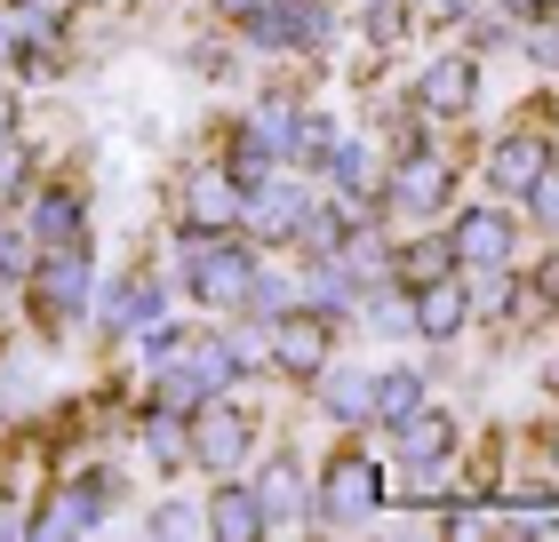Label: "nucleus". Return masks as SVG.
<instances>
[{
    "label": "nucleus",
    "mask_w": 559,
    "mask_h": 542,
    "mask_svg": "<svg viewBox=\"0 0 559 542\" xmlns=\"http://www.w3.org/2000/svg\"><path fill=\"white\" fill-rule=\"evenodd\" d=\"M200 527H209L216 542H257V534H272L264 510H257V486H240L233 471H224V486H209V510H200Z\"/></svg>",
    "instance_id": "nucleus-17"
},
{
    "label": "nucleus",
    "mask_w": 559,
    "mask_h": 542,
    "mask_svg": "<svg viewBox=\"0 0 559 542\" xmlns=\"http://www.w3.org/2000/svg\"><path fill=\"white\" fill-rule=\"evenodd\" d=\"M33 184H40V144L24 136V128H9V136H0V216H16Z\"/></svg>",
    "instance_id": "nucleus-22"
},
{
    "label": "nucleus",
    "mask_w": 559,
    "mask_h": 542,
    "mask_svg": "<svg viewBox=\"0 0 559 542\" xmlns=\"http://www.w3.org/2000/svg\"><path fill=\"white\" fill-rule=\"evenodd\" d=\"M120 510V471L112 462H72L57 486H40V503L24 510L33 534H96Z\"/></svg>",
    "instance_id": "nucleus-3"
},
{
    "label": "nucleus",
    "mask_w": 559,
    "mask_h": 542,
    "mask_svg": "<svg viewBox=\"0 0 559 542\" xmlns=\"http://www.w3.org/2000/svg\"><path fill=\"white\" fill-rule=\"evenodd\" d=\"M136 431H144V455L160 462V471H185V462H192V415H176V407L152 399L136 415Z\"/></svg>",
    "instance_id": "nucleus-20"
},
{
    "label": "nucleus",
    "mask_w": 559,
    "mask_h": 542,
    "mask_svg": "<svg viewBox=\"0 0 559 542\" xmlns=\"http://www.w3.org/2000/svg\"><path fill=\"white\" fill-rule=\"evenodd\" d=\"M209 231H240V184L224 160H192L176 176V240H209Z\"/></svg>",
    "instance_id": "nucleus-4"
},
{
    "label": "nucleus",
    "mask_w": 559,
    "mask_h": 542,
    "mask_svg": "<svg viewBox=\"0 0 559 542\" xmlns=\"http://www.w3.org/2000/svg\"><path fill=\"white\" fill-rule=\"evenodd\" d=\"M248 447H257V415H248V407L240 399H200L192 407V462H200V471H240V462H248Z\"/></svg>",
    "instance_id": "nucleus-9"
},
{
    "label": "nucleus",
    "mask_w": 559,
    "mask_h": 542,
    "mask_svg": "<svg viewBox=\"0 0 559 542\" xmlns=\"http://www.w3.org/2000/svg\"><path fill=\"white\" fill-rule=\"evenodd\" d=\"M9 128H16V88L0 81V136H9Z\"/></svg>",
    "instance_id": "nucleus-34"
},
{
    "label": "nucleus",
    "mask_w": 559,
    "mask_h": 542,
    "mask_svg": "<svg viewBox=\"0 0 559 542\" xmlns=\"http://www.w3.org/2000/svg\"><path fill=\"white\" fill-rule=\"evenodd\" d=\"M440 272H455L448 231H431V240H400V248H392V279H400V288H424V279H440Z\"/></svg>",
    "instance_id": "nucleus-24"
},
{
    "label": "nucleus",
    "mask_w": 559,
    "mask_h": 542,
    "mask_svg": "<svg viewBox=\"0 0 559 542\" xmlns=\"http://www.w3.org/2000/svg\"><path fill=\"white\" fill-rule=\"evenodd\" d=\"M288 24H296V57H320L344 33V9L336 0H288Z\"/></svg>",
    "instance_id": "nucleus-27"
},
{
    "label": "nucleus",
    "mask_w": 559,
    "mask_h": 542,
    "mask_svg": "<svg viewBox=\"0 0 559 542\" xmlns=\"http://www.w3.org/2000/svg\"><path fill=\"white\" fill-rule=\"evenodd\" d=\"M320 176L336 184V200H344V208H360V216H376V208H384V160H376V144H360V136H336V144H328V160H320Z\"/></svg>",
    "instance_id": "nucleus-15"
},
{
    "label": "nucleus",
    "mask_w": 559,
    "mask_h": 542,
    "mask_svg": "<svg viewBox=\"0 0 559 542\" xmlns=\"http://www.w3.org/2000/svg\"><path fill=\"white\" fill-rule=\"evenodd\" d=\"M144 527H152V534H185V527H200V519H192V510H176V503H160Z\"/></svg>",
    "instance_id": "nucleus-32"
},
{
    "label": "nucleus",
    "mask_w": 559,
    "mask_h": 542,
    "mask_svg": "<svg viewBox=\"0 0 559 542\" xmlns=\"http://www.w3.org/2000/svg\"><path fill=\"white\" fill-rule=\"evenodd\" d=\"M512 48V16H472V57H496Z\"/></svg>",
    "instance_id": "nucleus-29"
},
{
    "label": "nucleus",
    "mask_w": 559,
    "mask_h": 542,
    "mask_svg": "<svg viewBox=\"0 0 559 542\" xmlns=\"http://www.w3.org/2000/svg\"><path fill=\"white\" fill-rule=\"evenodd\" d=\"M448 248H455V272H488V264H512V248H520V224L503 216V208H455V231H448Z\"/></svg>",
    "instance_id": "nucleus-13"
},
{
    "label": "nucleus",
    "mask_w": 559,
    "mask_h": 542,
    "mask_svg": "<svg viewBox=\"0 0 559 542\" xmlns=\"http://www.w3.org/2000/svg\"><path fill=\"white\" fill-rule=\"evenodd\" d=\"M376 503H384V471H376L360 447H336V455H328V471H320L312 519H320V527H360Z\"/></svg>",
    "instance_id": "nucleus-7"
},
{
    "label": "nucleus",
    "mask_w": 559,
    "mask_h": 542,
    "mask_svg": "<svg viewBox=\"0 0 559 542\" xmlns=\"http://www.w3.org/2000/svg\"><path fill=\"white\" fill-rule=\"evenodd\" d=\"M384 208L392 216H416V224L455 208V168H448L440 144H416V152H400V160L384 168Z\"/></svg>",
    "instance_id": "nucleus-5"
},
{
    "label": "nucleus",
    "mask_w": 559,
    "mask_h": 542,
    "mask_svg": "<svg viewBox=\"0 0 559 542\" xmlns=\"http://www.w3.org/2000/svg\"><path fill=\"white\" fill-rule=\"evenodd\" d=\"M152 320H168V296H160V272H120V279H105L96 288V303H88V327L105 335V344H120V335H144Z\"/></svg>",
    "instance_id": "nucleus-8"
},
{
    "label": "nucleus",
    "mask_w": 559,
    "mask_h": 542,
    "mask_svg": "<svg viewBox=\"0 0 559 542\" xmlns=\"http://www.w3.org/2000/svg\"><path fill=\"white\" fill-rule=\"evenodd\" d=\"M544 383H551V392H559V359H551V368H544Z\"/></svg>",
    "instance_id": "nucleus-36"
},
{
    "label": "nucleus",
    "mask_w": 559,
    "mask_h": 542,
    "mask_svg": "<svg viewBox=\"0 0 559 542\" xmlns=\"http://www.w3.org/2000/svg\"><path fill=\"white\" fill-rule=\"evenodd\" d=\"M424 407V368H384V375H368V423H408Z\"/></svg>",
    "instance_id": "nucleus-21"
},
{
    "label": "nucleus",
    "mask_w": 559,
    "mask_h": 542,
    "mask_svg": "<svg viewBox=\"0 0 559 542\" xmlns=\"http://www.w3.org/2000/svg\"><path fill=\"white\" fill-rule=\"evenodd\" d=\"M304 462L296 455H272L264 462V479H257V510H264V527H296L304 519Z\"/></svg>",
    "instance_id": "nucleus-18"
},
{
    "label": "nucleus",
    "mask_w": 559,
    "mask_h": 542,
    "mask_svg": "<svg viewBox=\"0 0 559 542\" xmlns=\"http://www.w3.org/2000/svg\"><path fill=\"white\" fill-rule=\"evenodd\" d=\"M551 160H559V152H551L544 128H503V136L488 144V192H496V200H520Z\"/></svg>",
    "instance_id": "nucleus-14"
},
{
    "label": "nucleus",
    "mask_w": 559,
    "mask_h": 542,
    "mask_svg": "<svg viewBox=\"0 0 559 542\" xmlns=\"http://www.w3.org/2000/svg\"><path fill=\"white\" fill-rule=\"evenodd\" d=\"M24 240L33 248H88V184H72V176H40L33 192H24Z\"/></svg>",
    "instance_id": "nucleus-6"
},
{
    "label": "nucleus",
    "mask_w": 559,
    "mask_h": 542,
    "mask_svg": "<svg viewBox=\"0 0 559 542\" xmlns=\"http://www.w3.org/2000/svg\"><path fill=\"white\" fill-rule=\"evenodd\" d=\"M240 40L257 48V57H296V24H288V0H257V9L240 16Z\"/></svg>",
    "instance_id": "nucleus-25"
},
{
    "label": "nucleus",
    "mask_w": 559,
    "mask_h": 542,
    "mask_svg": "<svg viewBox=\"0 0 559 542\" xmlns=\"http://www.w3.org/2000/svg\"><path fill=\"white\" fill-rule=\"evenodd\" d=\"M24 320L40 335H72L88 327L96 303V248H33V272H24Z\"/></svg>",
    "instance_id": "nucleus-1"
},
{
    "label": "nucleus",
    "mask_w": 559,
    "mask_h": 542,
    "mask_svg": "<svg viewBox=\"0 0 559 542\" xmlns=\"http://www.w3.org/2000/svg\"><path fill=\"white\" fill-rule=\"evenodd\" d=\"M408 312H416L424 344H455V335L472 327V288L455 272H440V279H424V288H408Z\"/></svg>",
    "instance_id": "nucleus-16"
},
{
    "label": "nucleus",
    "mask_w": 559,
    "mask_h": 542,
    "mask_svg": "<svg viewBox=\"0 0 559 542\" xmlns=\"http://www.w3.org/2000/svg\"><path fill=\"white\" fill-rule=\"evenodd\" d=\"M176 272H185V296L200 312H240L248 288H257V240H233V231L176 240Z\"/></svg>",
    "instance_id": "nucleus-2"
},
{
    "label": "nucleus",
    "mask_w": 559,
    "mask_h": 542,
    "mask_svg": "<svg viewBox=\"0 0 559 542\" xmlns=\"http://www.w3.org/2000/svg\"><path fill=\"white\" fill-rule=\"evenodd\" d=\"M551 9H559V0H503V16H527V24L551 16Z\"/></svg>",
    "instance_id": "nucleus-33"
},
{
    "label": "nucleus",
    "mask_w": 559,
    "mask_h": 542,
    "mask_svg": "<svg viewBox=\"0 0 559 542\" xmlns=\"http://www.w3.org/2000/svg\"><path fill=\"white\" fill-rule=\"evenodd\" d=\"M400 431V455H408V471H424V462H448L455 455V415L448 407H416L408 423H392Z\"/></svg>",
    "instance_id": "nucleus-19"
},
{
    "label": "nucleus",
    "mask_w": 559,
    "mask_h": 542,
    "mask_svg": "<svg viewBox=\"0 0 559 542\" xmlns=\"http://www.w3.org/2000/svg\"><path fill=\"white\" fill-rule=\"evenodd\" d=\"M209 9H216V16H233V24H240L248 9H257V0H209Z\"/></svg>",
    "instance_id": "nucleus-35"
},
{
    "label": "nucleus",
    "mask_w": 559,
    "mask_h": 542,
    "mask_svg": "<svg viewBox=\"0 0 559 542\" xmlns=\"http://www.w3.org/2000/svg\"><path fill=\"white\" fill-rule=\"evenodd\" d=\"M544 447H551V462H559V431H551V438H544Z\"/></svg>",
    "instance_id": "nucleus-37"
},
{
    "label": "nucleus",
    "mask_w": 559,
    "mask_h": 542,
    "mask_svg": "<svg viewBox=\"0 0 559 542\" xmlns=\"http://www.w3.org/2000/svg\"><path fill=\"white\" fill-rule=\"evenodd\" d=\"M520 200H527V216H536L544 231H559V160H551V168H544V176H536V184H527Z\"/></svg>",
    "instance_id": "nucleus-28"
},
{
    "label": "nucleus",
    "mask_w": 559,
    "mask_h": 542,
    "mask_svg": "<svg viewBox=\"0 0 559 542\" xmlns=\"http://www.w3.org/2000/svg\"><path fill=\"white\" fill-rule=\"evenodd\" d=\"M472 0H416V24H464Z\"/></svg>",
    "instance_id": "nucleus-31"
},
{
    "label": "nucleus",
    "mask_w": 559,
    "mask_h": 542,
    "mask_svg": "<svg viewBox=\"0 0 559 542\" xmlns=\"http://www.w3.org/2000/svg\"><path fill=\"white\" fill-rule=\"evenodd\" d=\"M360 40L376 57H400L416 40V0H360Z\"/></svg>",
    "instance_id": "nucleus-23"
},
{
    "label": "nucleus",
    "mask_w": 559,
    "mask_h": 542,
    "mask_svg": "<svg viewBox=\"0 0 559 542\" xmlns=\"http://www.w3.org/2000/svg\"><path fill=\"white\" fill-rule=\"evenodd\" d=\"M312 383H320V407L336 423H368V375L360 368H320Z\"/></svg>",
    "instance_id": "nucleus-26"
},
{
    "label": "nucleus",
    "mask_w": 559,
    "mask_h": 542,
    "mask_svg": "<svg viewBox=\"0 0 559 542\" xmlns=\"http://www.w3.org/2000/svg\"><path fill=\"white\" fill-rule=\"evenodd\" d=\"M408 105L431 112V120H464V112L479 105V57H472V48H448V57H431V64L416 72Z\"/></svg>",
    "instance_id": "nucleus-11"
},
{
    "label": "nucleus",
    "mask_w": 559,
    "mask_h": 542,
    "mask_svg": "<svg viewBox=\"0 0 559 542\" xmlns=\"http://www.w3.org/2000/svg\"><path fill=\"white\" fill-rule=\"evenodd\" d=\"M527 57H536L544 72H559V9H551V16H536V33H527Z\"/></svg>",
    "instance_id": "nucleus-30"
},
{
    "label": "nucleus",
    "mask_w": 559,
    "mask_h": 542,
    "mask_svg": "<svg viewBox=\"0 0 559 542\" xmlns=\"http://www.w3.org/2000/svg\"><path fill=\"white\" fill-rule=\"evenodd\" d=\"M328 344H336V335H328V320L320 312H280V320H264V351H272V368L288 375V383H312L320 368H328Z\"/></svg>",
    "instance_id": "nucleus-12"
},
{
    "label": "nucleus",
    "mask_w": 559,
    "mask_h": 542,
    "mask_svg": "<svg viewBox=\"0 0 559 542\" xmlns=\"http://www.w3.org/2000/svg\"><path fill=\"white\" fill-rule=\"evenodd\" d=\"M304 208H312V200H304L296 168H272L264 184H248V192H240V231H248L257 248H288V240H296V224H304Z\"/></svg>",
    "instance_id": "nucleus-10"
}]
</instances>
